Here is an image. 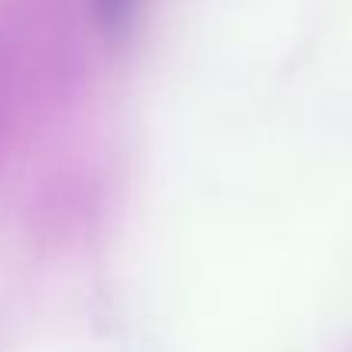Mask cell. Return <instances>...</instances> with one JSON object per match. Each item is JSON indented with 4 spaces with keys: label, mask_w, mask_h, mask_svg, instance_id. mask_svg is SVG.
Returning <instances> with one entry per match:
<instances>
[{
    "label": "cell",
    "mask_w": 352,
    "mask_h": 352,
    "mask_svg": "<svg viewBox=\"0 0 352 352\" xmlns=\"http://www.w3.org/2000/svg\"><path fill=\"white\" fill-rule=\"evenodd\" d=\"M96 7H100V17H103L110 28H117V24H123V17H126V10L133 7V0H96Z\"/></svg>",
    "instance_id": "6da1fadb"
}]
</instances>
